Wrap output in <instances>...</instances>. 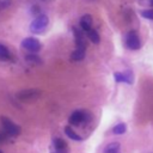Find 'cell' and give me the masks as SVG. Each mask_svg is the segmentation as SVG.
I'll return each mask as SVG.
<instances>
[{
    "label": "cell",
    "instance_id": "obj_1",
    "mask_svg": "<svg viewBox=\"0 0 153 153\" xmlns=\"http://www.w3.org/2000/svg\"><path fill=\"white\" fill-rule=\"evenodd\" d=\"M49 19L45 14H39L37 17H35V19L32 20V23L30 24V31L33 33H42L44 31V29L48 26Z\"/></svg>",
    "mask_w": 153,
    "mask_h": 153
},
{
    "label": "cell",
    "instance_id": "obj_2",
    "mask_svg": "<svg viewBox=\"0 0 153 153\" xmlns=\"http://www.w3.org/2000/svg\"><path fill=\"white\" fill-rule=\"evenodd\" d=\"M2 128H4V133L8 136H18L20 134V127L18 124H16L14 122H12L8 117L1 116L0 117Z\"/></svg>",
    "mask_w": 153,
    "mask_h": 153
},
{
    "label": "cell",
    "instance_id": "obj_3",
    "mask_svg": "<svg viewBox=\"0 0 153 153\" xmlns=\"http://www.w3.org/2000/svg\"><path fill=\"white\" fill-rule=\"evenodd\" d=\"M90 120V114L86 110H75L71 114L68 122L71 126H80Z\"/></svg>",
    "mask_w": 153,
    "mask_h": 153
},
{
    "label": "cell",
    "instance_id": "obj_4",
    "mask_svg": "<svg viewBox=\"0 0 153 153\" xmlns=\"http://www.w3.org/2000/svg\"><path fill=\"white\" fill-rule=\"evenodd\" d=\"M41 96V91L37 88H27L17 93V98L22 102H33Z\"/></svg>",
    "mask_w": 153,
    "mask_h": 153
},
{
    "label": "cell",
    "instance_id": "obj_5",
    "mask_svg": "<svg viewBox=\"0 0 153 153\" xmlns=\"http://www.w3.org/2000/svg\"><path fill=\"white\" fill-rule=\"evenodd\" d=\"M22 47H23L24 49L29 50L30 53L35 54V53H37V51L41 50L42 44H41V42H39L38 39L33 38V37H27V38H25V39L22 42Z\"/></svg>",
    "mask_w": 153,
    "mask_h": 153
},
{
    "label": "cell",
    "instance_id": "obj_6",
    "mask_svg": "<svg viewBox=\"0 0 153 153\" xmlns=\"http://www.w3.org/2000/svg\"><path fill=\"white\" fill-rule=\"evenodd\" d=\"M126 44L130 50H137L141 45L140 43V37L136 31H129L127 37H126Z\"/></svg>",
    "mask_w": 153,
    "mask_h": 153
},
{
    "label": "cell",
    "instance_id": "obj_7",
    "mask_svg": "<svg viewBox=\"0 0 153 153\" xmlns=\"http://www.w3.org/2000/svg\"><path fill=\"white\" fill-rule=\"evenodd\" d=\"M116 82H126L131 85L134 82V74L131 71H124V72H116L114 74Z\"/></svg>",
    "mask_w": 153,
    "mask_h": 153
},
{
    "label": "cell",
    "instance_id": "obj_8",
    "mask_svg": "<svg viewBox=\"0 0 153 153\" xmlns=\"http://www.w3.org/2000/svg\"><path fill=\"white\" fill-rule=\"evenodd\" d=\"M73 33H74V38H75L76 49L86 50V39H85V35H84L82 30L78 29L76 26H74L73 27Z\"/></svg>",
    "mask_w": 153,
    "mask_h": 153
},
{
    "label": "cell",
    "instance_id": "obj_9",
    "mask_svg": "<svg viewBox=\"0 0 153 153\" xmlns=\"http://www.w3.org/2000/svg\"><path fill=\"white\" fill-rule=\"evenodd\" d=\"M91 25H92V17L90 14H84L81 18H80V26H81V30L87 32L90 29H91Z\"/></svg>",
    "mask_w": 153,
    "mask_h": 153
},
{
    "label": "cell",
    "instance_id": "obj_10",
    "mask_svg": "<svg viewBox=\"0 0 153 153\" xmlns=\"http://www.w3.org/2000/svg\"><path fill=\"white\" fill-rule=\"evenodd\" d=\"M65 134H66L69 139H72V140H74V141H81V140H82V137H81L79 134H76V133L72 129L71 126L65 127Z\"/></svg>",
    "mask_w": 153,
    "mask_h": 153
},
{
    "label": "cell",
    "instance_id": "obj_11",
    "mask_svg": "<svg viewBox=\"0 0 153 153\" xmlns=\"http://www.w3.org/2000/svg\"><path fill=\"white\" fill-rule=\"evenodd\" d=\"M86 35H87V38L92 42V43H94V44H98L99 42H100V37H99V35H98V32L94 30V29H90L87 32H86Z\"/></svg>",
    "mask_w": 153,
    "mask_h": 153
},
{
    "label": "cell",
    "instance_id": "obj_12",
    "mask_svg": "<svg viewBox=\"0 0 153 153\" xmlns=\"http://www.w3.org/2000/svg\"><path fill=\"white\" fill-rule=\"evenodd\" d=\"M104 153H121V145L118 142H111L105 147Z\"/></svg>",
    "mask_w": 153,
    "mask_h": 153
},
{
    "label": "cell",
    "instance_id": "obj_13",
    "mask_svg": "<svg viewBox=\"0 0 153 153\" xmlns=\"http://www.w3.org/2000/svg\"><path fill=\"white\" fill-rule=\"evenodd\" d=\"M53 147H54V149H67V143L65 140H62L60 137H55L53 140Z\"/></svg>",
    "mask_w": 153,
    "mask_h": 153
},
{
    "label": "cell",
    "instance_id": "obj_14",
    "mask_svg": "<svg viewBox=\"0 0 153 153\" xmlns=\"http://www.w3.org/2000/svg\"><path fill=\"white\" fill-rule=\"evenodd\" d=\"M84 57H85V50H82V49H75L71 54V59L73 61H81V60H84Z\"/></svg>",
    "mask_w": 153,
    "mask_h": 153
},
{
    "label": "cell",
    "instance_id": "obj_15",
    "mask_svg": "<svg viewBox=\"0 0 153 153\" xmlns=\"http://www.w3.org/2000/svg\"><path fill=\"white\" fill-rule=\"evenodd\" d=\"M25 60L29 62V63H31V65H41L42 63V60H41V57L38 56V55H36V54H27L26 56H25Z\"/></svg>",
    "mask_w": 153,
    "mask_h": 153
},
{
    "label": "cell",
    "instance_id": "obj_16",
    "mask_svg": "<svg viewBox=\"0 0 153 153\" xmlns=\"http://www.w3.org/2000/svg\"><path fill=\"white\" fill-rule=\"evenodd\" d=\"M11 59V53L10 50L0 43V60H10Z\"/></svg>",
    "mask_w": 153,
    "mask_h": 153
},
{
    "label": "cell",
    "instance_id": "obj_17",
    "mask_svg": "<svg viewBox=\"0 0 153 153\" xmlns=\"http://www.w3.org/2000/svg\"><path fill=\"white\" fill-rule=\"evenodd\" d=\"M127 130V127L124 123H117L114 128H112V133L116 134V135H121V134H124Z\"/></svg>",
    "mask_w": 153,
    "mask_h": 153
},
{
    "label": "cell",
    "instance_id": "obj_18",
    "mask_svg": "<svg viewBox=\"0 0 153 153\" xmlns=\"http://www.w3.org/2000/svg\"><path fill=\"white\" fill-rule=\"evenodd\" d=\"M141 16H142L145 19L153 20V8H149V10H143V11L141 12Z\"/></svg>",
    "mask_w": 153,
    "mask_h": 153
},
{
    "label": "cell",
    "instance_id": "obj_19",
    "mask_svg": "<svg viewBox=\"0 0 153 153\" xmlns=\"http://www.w3.org/2000/svg\"><path fill=\"white\" fill-rule=\"evenodd\" d=\"M11 2H12V0H0V10L7 8L11 5Z\"/></svg>",
    "mask_w": 153,
    "mask_h": 153
},
{
    "label": "cell",
    "instance_id": "obj_20",
    "mask_svg": "<svg viewBox=\"0 0 153 153\" xmlns=\"http://www.w3.org/2000/svg\"><path fill=\"white\" fill-rule=\"evenodd\" d=\"M31 13L35 14V17L39 16V14H41V13H39V7H38V6H32V8H31Z\"/></svg>",
    "mask_w": 153,
    "mask_h": 153
},
{
    "label": "cell",
    "instance_id": "obj_21",
    "mask_svg": "<svg viewBox=\"0 0 153 153\" xmlns=\"http://www.w3.org/2000/svg\"><path fill=\"white\" fill-rule=\"evenodd\" d=\"M51 153H67V149H54Z\"/></svg>",
    "mask_w": 153,
    "mask_h": 153
},
{
    "label": "cell",
    "instance_id": "obj_22",
    "mask_svg": "<svg viewBox=\"0 0 153 153\" xmlns=\"http://www.w3.org/2000/svg\"><path fill=\"white\" fill-rule=\"evenodd\" d=\"M6 139V134L5 133H0V142H2Z\"/></svg>",
    "mask_w": 153,
    "mask_h": 153
},
{
    "label": "cell",
    "instance_id": "obj_23",
    "mask_svg": "<svg viewBox=\"0 0 153 153\" xmlns=\"http://www.w3.org/2000/svg\"><path fill=\"white\" fill-rule=\"evenodd\" d=\"M149 4H151V5L153 6V0H149Z\"/></svg>",
    "mask_w": 153,
    "mask_h": 153
},
{
    "label": "cell",
    "instance_id": "obj_24",
    "mask_svg": "<svg viewBox=\"0 0 153 153\" xmlns=\"http://www.w3.org/2000/svg\"><path fill=\"white\" fill-rule=\"evenodd\" d=\"M0 153H2V151H0Z\"/></svg>",
    "mask_w": 153,
    "mask_h": 153
},
{
    "label": "cell",
    "instance_id": "obj_25",
    "mask_svg": "<svg viewBox=\"0 0 153 153\" xmlns=\"http://www.w3.org/2000/svg\"><path fill=\"white\" fill-rule=\"evenodd\" d=\"M43 1H45V0H43Z\"/></svg>",
    "mask_w": 153,
    "mask_h": 153
}]
</instances>
